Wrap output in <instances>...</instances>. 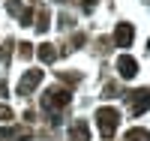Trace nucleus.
Returning a JSON list of instances; mask_svg holds the SVG:
<instances>
[{"instance_id": "nucleus-1", "label": "nucleus", "mask_w": 150, "mask_h": 141, "mask_svg": "<svg viewBox=\"0 0 150 141\" xmlns=\"http://www.w3.org/2000/svg\"><path fill=\"white\" fill-rule=\"evenodd\" d=\"M96 126L102 138H114L117 126H120V111L117 108H99L96 111Z\"/></svg>"}, {"instance_id": "nucleus-2", "label": "nucleus", "mask_w": 150, "mask_h": 141, "mask_svg": "<svg viewBox=\"0 0 150 141\" xmlns=\"http://www.w3.org/2000/svg\"><path fill=\"white\" fill-rule=\"evenodd\" d=\"M69 99H72V93L66 90V87H48V90L42 93V108L51 111V114H57L60 108L69 105Z\"/></svg>"}, {"instance_id": "nucleus-3", "label": "nucleus", "mask_w": 150, "mask_h": 141, "mask_svg": "<svg viewBox=\"0 0 150 141\" xmlns=\"http://www.w3.org/2000/svg\"><path fill=\"white\" fill-rule=\"evenodd\" d=\"M42 75H45L42 69H30V72H24V78L18 81V96H30L36 87L42 84Z\"/></svg>"}, {"instance_id": "nucleus-4", "label": "nucleus", "mask_w": 150, "mask_h": 141, "mask_svg": "<svg viewBox=\"0 0 150 141\" xmlns=\"http://www.w3.org/2000/svg\"><path fill=\"white\" fill-rule=\"evenodd\" d=\"M147 108H150V90H135V93H129V111L135 114V117H141Z\"/></svg>"}, {"instance_id": "nucleus-5", "label": "nucleus", "mask_w": 150, "mask_h": 141, "mask_svg": "<svg viewBox=\"0 0 150 141\" xmlns=\"http://www.w3.org/2000/svg\"><path fill=\"white\" fill-rule=\"evenodd\" d=\"M6 12H9V15H15L24 27H30V24H33V12L24 6L21 0H9V3H6Z\"/></svg>"}, {"instance_id": "nucleus-6", "label": "nucleus", "mask_w": 150, "mask_h": 141, "mask_svg": "<svg viewBox=\"0 0 150 141\" xmlns=\"http://www.w3.org/2000/svg\"><path fill=\"white\" fill-rule=\"evenodd\" d=\"M117 72H120V78H135L138 75V60L129 57V54H120L117 57Z\"/></svg>"}, {"instance_id": "nucleus-7", "label": "nucleus", "mask_w": 150, "mask_h": 141, "mask_svg": "<svg viewBox=\"0 0 150 141\" xmlns=\"http://www.w3.org/2000/svg\"><path fill=\"white\" fill-rule=\"evenodd\" d=\"M132 39H135V27L132 24H117V30H114V42H117V48H129L132 45Z\"/></svg>"}, {"instance_id": "nucleus-8", "label": "nucleus", "mask_w": 150, "mask_h": 141, "mask_svg": "<svg viewBox=\"0 0 150 141\" xmlns=\"http://www.w3.org/2000/svg\"><path fill=\"white\" fill-rule=\"evenodd\" d=\"M69 138L72 141H90V129H87V123L84 120H75L69 126Z\"/></svg>"}, {"instance_id": "nucleus-9", "label": "nucleus", "mask_w": 150, "mask_h": 141, "mask_svg": "<svg viewBox=\"0 0 150 141\" xmlns=\"http://www.w3.org/2000/svg\"><path fill=\"white\" fill-rule=\"evenodd\" d=\"M0 138H12V141H30L33 135H30L27 129H9V126H3V129H0Z\"/></svg>"}, {"instance_id": "nucleus-10", "label": "nucleus", "mask_w": 150, "mask_h": 141, "mask_svg": "<svg viewBox=\"0 0 150 141\" xmlns=\"http://www.w3.org/2000/svg\"><path fill=\"white\" fill-rule=\"evenodd\" d=\"M36 54H39V60H42V63H54V60H57V51H54V45H48V42H42Z\"/></svg>"}, {"instance_id": "nucleus-11", "label": "nucleus", "mask_w": 150, "mask_h": 141, "mask_svg": "<svg viewBox=\"0 0 150 141\" xmlns=\"http://www.w3.org/2000/svg\"><path fill=\"white\" fill-rule=\"evenodd\" d=\"M36 30L39 33H45L48 27H51V24H48V9H39V15H36V24H33Z\"/></svg>"}, {"instance_id": "nucleus-12", "label": "nucleus", "mask_w": 150, "mask_h": 141, "mask_svg": "<svg viewBox=\"0 0 150 141\" xmlns=\"http://www.w3.org/2000/svg\"><path fill=\"white\" fill-rule=\"evenodd\" d=\"M126 141H150V132L147 129H129L126 132Z\"/></svg>"}, {"instance_id": "nucleus-13", "label": "nucleus", "mask_w": 150, "mask_h": 141, "mask_svg": "<svg viewBox=\"0 0 150 141\" xmlns=\"http://www.w3.org/2000/svg\"><path fill=\"white\" fill-rule=\"evenodd\" d=\"M18 48H21V51H18L21 57H30V54H33V45H30V42H21Z\"/></svg>"}, {"instance_id": "nucleus-14", "label": "nucleus", "mask_w": 150, "mask_h": 141, "mask_svg": "<svg viewBox=\"0 0 150 141\" xmlns=\"http://www.w3.org/2000/svg\"><path fill=\"white\" fill-rule=\"evenodd\" d=\"M0 120H12V108L9 105H0Z\"/></svg>"}, {"instance_id": "nucleus-15", "label": "nucleus", "mask_w": 150, "mask_h": 141, "mask_svg": "<svg viewBox=\"0 0 150 141\" xmlns=\"http://www.w3.org/2000/svg\"><path fill=\"white\" fill-rule=\"evenodd\" d=\"M93 6H96V0H84V12H93Z\"/></svg>"}, {"instance_id": "nucleus-16", "label": "nucleus", "mask_w": 150, "mask_h": 141, "mask_svg": "<svg viewBox=\"0 0 150 141\" xmlns=\"http://www.w3.org/2000/svg\"><path fill=\"white\" fill-rule=\"evenodd\" d=\"M54 3H69V0H54Z\"/></svg>"}, {"instance_id": "nucleus-17", "label": "nucleus", "mask_w": 150, "mask_h": 141, "mask_svg": "<svg viewBox=\"0 0 150 141\" xmlns=\"http://www.w3.org/2000/svg\"><path fill=\"white\" fill-rule=\"evenodd\" d=\"M147 51H150V39H147Z\"/></svg>"}]
</instances>
